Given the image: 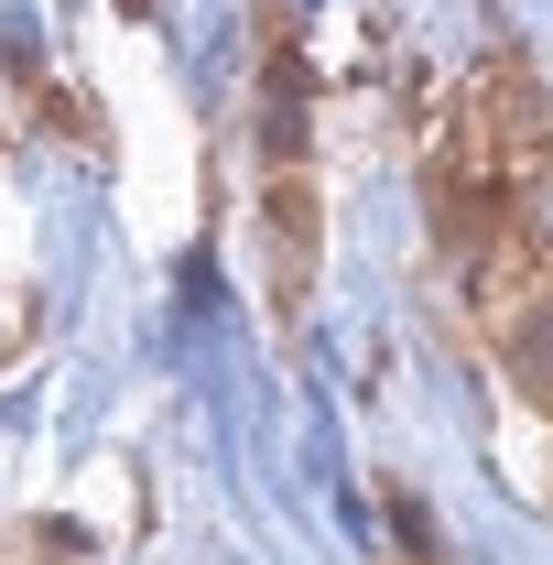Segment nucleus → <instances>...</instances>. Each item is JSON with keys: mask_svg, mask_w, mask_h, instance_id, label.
Returning a JSON list of instances; mask_svg holds the SVG:
<instances>
[{"mask_svg": "<svg viewBox=\"0 0 553 565\" xmlns=\"http://www.w3.org/2000/svg\"><path fill=\"white\" fill-rule=\"evenodd\" d=\"M499 359H510L521 403H532V414H553V282H521V305L499 316Z\"/></svg>", "mask_w": 553, "mask_h": 565, "instance_id": "f03ea898", "label": "nucleus"}, {"mask_svg": "<svg viewBox=\"0 0 553 565\" xmlns=\"http://www.w3.org/2000/svg\"><path fill=\"white\" fill-rule=\"evenodd\" d=\"M510 228L532 239V262H553V141L510 174Z\"/></svg>", "mask_w": 553, "mask_h": 565, "instance_id": "7ed1b4c3", "label": "nucleus"}, {"mask_svg": "<svg viewBox=\"0 0 553 565\" xmlns=\"http://www.w3.org/2000/svg\"><path fill=\"white\" fill-rule=\"evenodd\" d=\"M304 282H315V185L282 163V185H272V305L282 316H304Z\"/></svg>", "mask_w": 553, "mask_h": 565, "instance_id": "f257e3e1", "label": "nucleus"}, {"mask_svg": "<svg viewBox=\"0 0 553 565\" xmlns=\"http://www.w3.org/2000/svg\"><path fill=\"white\" fill-rule=\"evenodd\" d=\"M131 11H141V0H131Z\"/></svg>", "mask_w": 553, "mask_h": 565, "instance_id": "20e7f679", "label": "nucleus"}]
</instances>
